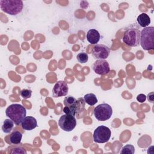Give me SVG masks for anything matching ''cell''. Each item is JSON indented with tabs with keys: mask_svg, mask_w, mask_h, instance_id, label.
Wrapping results in <instances>:
<instances>
[{
	"mask_svg": "<svg viewBox=\"0 0 154 154\" xmlns=\"http://www.w3.org/2000/svg\"><path fill=\"white\" fill-rule=\"evenodd\" d=\"M85 100L82 97L78 99L73 96H66L64 99V107L63 112L66 114H70L73 116L80 114L85 108Z\"/></svg>",
	"mask_w": 154,
	"mask_h": 154,
	"instance_id": "6da1fadb",
	"label": "cell"
},
{
	"mask_svg": "<svg viewBox=\"0 0 154 154\" xmlns=\"http://www.w3.org/2000/svg\"><path fill=\"white\" fill-rule=\"evenodd\" d=\"M141 31L136 23L128 26L123 33L122 40L130 47H136L140 45Z\"/></svg>",
	"mask_w": 154,
	"mask_h": 154,
	"instance_id": "7a4b0ae2",
	"label": "cell"
},
{
	"mask_svg": "<svg viewBox=\"0 0 154 154\" xmlns=\"http://www.w3.org/2000/svg\"><path fill=\"white\" fill-rule=\"evenodd\" d=\"M5 114L15 125H20L26 117V110L22 105L14 103L9 105L7 108Z\"/></svg>",
	"mask_w": 154,
	"mask_h": 154,
	"instance_id": "3957f363",
	"label": "cell"
},
{
	"mask_svg": "<svg viewBox=\"0 0 154 154\" xmlns=\"http://www.w3.org/2000/svg\"><path fill=\"white\" fill-rule=\"evenodd\" d=\"M0 8L3 12L15 16L22 11L23 3L20 0H1Z\"/></svg>",
	"mask_w": 154,
	"mask_h": 154,
	"instance_id": "277c9868",
	"label": "cell"
},
{
	"mask_svg": "<svg viewBox=\"0 0 154 154\" xmlns=\"http://www.w3.org/2000/svg\"><path fill=\"white\" fill-rule=\"evenodd\" d=\"M140 43L144 50L149 51L154 48V27L147 26L141 31Z\"/></svg>",
	"mask_w": 154,
	"mask_h": 154,
	"instance_id": "5b68a950",
	"label": "cell"
},
{
	"mask_svg": "<svg viewBox=\"0 0 154 154\" xmlns=\"http://www.w3.org/2000/svg\"><path fill=\"white\" fill-rule=\"evenodd\" d=\"M93 114L97 120L103 122L111 118L112 114V109L107 103H100L94 108Z\"/></svg>",
	"mask_w": 154,
	"mask_h": 154,
	"instance_id": "8992f818",
	"label": "cell"
},
{
	"mask_svg": "<svg viewBox=\"0 0 154 154\" xmlns=\"http://www.w3.org/2000/svg\"><path fill=\"white\" fill-rule=\"evenodd\" d=\"M111 132L109 128L105 126H98L94 131L93 140L97 143H105L109 141Z\"/></svg>",
	"mask_w": 154,
	"mask_h": 154,
	"instance_id": "52a82bcc",
	"label": "cell"
},
{
	"mask_svg": "<svg viewBox=\"0 0 154 154\" xmlns=\"http://www.w3.org/2000/svg\"><path fill=\"white\" fill-rule=\"evenodd\" d=\"M60 128L66 132L72 131L76 125V120L75 116L70 114H64L58 120Z\"/></svg>",
	"mask_w": 154,
	"mask_h": 154,
	"instance_id": "ba28073f",
	"label": "cell"
},
{
	"mask_svg": "<svg viewBox=\"0 0 154 154\" xmlns=\"http://www.w3.org/2000/svg\"><path fill=\"white\" fill-rule=\"evenodd\" d=\"M91 53L95 59L105 60L108 57L110 49L109 47L105 45L96 44L93 46Z\"/></svg>",
	"mask_w": 154,
	"mask_h": 154,
	"instance_id": "9c48e42d",
	"label": "cell"
},
{
	"mask_svg": "<svg viewBox=\"0 0 154 154\" xmlns=\"http://www.w3.org/2000/svg\"><path fill=\"white\" fill-rule=\"evenodd\" d=\"M91 67L93 71L99 75H106L110 70L109 63L105 60H97L94 62Z\"/></svg>",
	"mask_w": 154,
	"mask_h": 154,
	"instance_id": "30bf717a",
	"label": "cell"
},
{
	"mask_svg": "<svg viewBox=\"0 0 154 154\" xmlns=\"http://www.w3.org/2000/svg\"><path fill=\"white\" fill-rule=\"evenodd\" d=\"M69 87L67 83L63 81H59L54 85L52 88V96L54 97L65 96L67 94Z\"/></svg>",
	"mask_w": 154,
	"mask_h": 154,
	"instance_id": "8fae6325",
	"label": "cell"
},
{
	"mask_svg": "<svg viewBox=\"0 0 154 154\" xmlns=\"http://www.w3.org/2000/svg\"><path fill=\"white\" fill-rule=\"evenodd\" d=\"M21 126L24 130L31 131L37 126V120L34 117L26 116L22 121Z\"/></svg>",
	"mask_w": 154,
	"mask_h": 154,
	"instance_id": "7c38bea8",
	"label": "cell"
},
{
	"mask_svg": "<svg viewBox=\"0 0 154 154\" xmlns=\"http://www.w3.org/2000/svg\"><path fill=\"white\" fill-rule=\"evenodd\" d=\"M100 37V35L99 31L95 29H90L86 35L87 41L91 45H96L99 42Z\"/></svg>",
	"mask_w": 154,
	"mask_h": 154,
	"instance_id": "4fadbf2b",
	"label": "cell"
},
{
	"mask_svg": "<svg viewBox=\"0 0 154 154\" xmlns=\"http://www.w3.org/2000/svg\"><path fill=\"white\" fill-rule=\"evenodd\" d=\"M137 21L141 27L146 28L150 23V18L146 13H143L138 16Z\"/></svg>",
	"mask_w": 154,
	"mask_h": 154,
	"instance_id": "5bb4252c",
	"label": "cell"
},
{
	"mask_svg": "<svg viewBox=\"0 0 154 154\" xmlns=\"http://www.w3.org/2000/svg\"><path fill=\"white\" fill-rule=\"evenodd\" d=\"M22 138V134L18 131H13L10 135L9 140L12 144H18L20 143Z\"/></svg>",
	"mask_w": 154,
	"mask_h": 154,
	"instance_id": "9a60e30c",
	"label": "cell"
},
{
	"mask_svg": "<svg viewBox=\"0 0 154 154\" xmlns=\"http://www.w3.org/2000/svg\"><path fill=\"white\" fill-rule=\"evenodd\" d=\"M14 123L10 119H5L2 125V131L6 134L10 133L14 127Z\"/></svg>",
	"mask_w": 154,
	"mask_h": 154,
	"instance_id": "2e32d148",
	"label": "cell"
},
{
	"mask_svg": "<svg viewBox=\"0 0 154 154\" xmlns=\"http://www.w3.org/2000/svg\"><path fill=\"white\" fill-rule=\"evenodd\" d=\"M85 102L90 106L94 105L97 102V99L96 96L93 93L86 94L84 97Z\"/></svg>",
	"mask_w": 154,
	"mask_h": 154,
	"instance_id": "e0dca14e",
	"label": "cell"
},
{
	"mask_svg": "<svg viewBox=\"0 0 154 154\" xmlns=\"http://www.w3.org/2000/svg\"><path fill=\"white\" fill-rule=\"evenodd\" d=\"M135 152V148L133 145L127 144L123 146L120 151L121 153L124 154H134Z\"/></svg>",
	"mask_w": 154,
	"mask_h": 154,
	"instance_id": "ac0fdd59",
	"label": "cell"
},
{
	"mask_svg": "<svg viewBox=\"0 0 154 154\" xmlns=\"http://www.w3.org/2000/svg\"><path fill=\"white\" fill-rule=\"evenodd\" d=\"M78 61L81 63H85L88 60V55L85 52H80L76 56Z\"/></svg>",
	"mask_w": 154,
	"mask_h": 154,
	"instance_id": "d6986e66",
	"label": "cell"
},
{
	"mask_svg": "<svg viewBox=\"0 0 154 154\" xmlns=\"http://www.w3.org/2000/svg\"><path fill=\"white\" fill-rule=\"evenodd\" d=\"M20 96L23 99H28V98L31 97V94H32V91L29 89L24 88L20 91Z\"/></svg>",
	"mask_w": 154,
	"mask_h": 154,
	"instance_id": "ffe728a7",
	"label": "cell"
},
{
	"mask_svg": "<svg viewBox=\"0 0 154 154\" xmlns=\"http://www.w3.org/2000/svg\"><path fill=\"white\" fill-rule=\"evenodd\" d=\"M11 153H22V154H26V151L22 148L20 146H17V147H15L14 148H13L12 149V150L11 151Z\"/></svg>",
	"mask_w": 154,
	"mask_h": 154,
	"instance_id": "44dd1931",
	"label": "cell"
},
{
	"mask_svg": "<svg viewBox=\"0 0 154 154\" xmlns=\"http://www.w3.org/2000/svg\"><path fill=\"white\" fill-rule=\"evenodd\" d=\"M137 100L138 102H140V103H143L144 102L146 101V96L144 94H139L137 96Z\"/></svg>",
	"mask_w": 154,
	"mask_h": 154,
	"instance_id": "7402d4cb",
	"label": "cell"
},
{
	"mask_svg": "<svg viewBox=\"0 0 154 154\" xmlns=\"http://www.w3.org/2000/svg\"><path fill=\"white\" fill-rule=\"evenodd\" d=\"M147 99L149 102H150L151 103H153V99H154V93L153 92H151L150 93L148 94L147 96Z\"/></svg>",
	"mask_w": 154,
	"mask_h": 154,
	"instance_id": "603a6c76",
	"label": "cell"
}]
</instances>
